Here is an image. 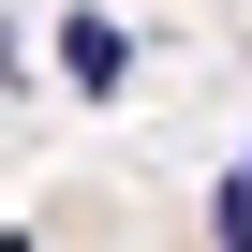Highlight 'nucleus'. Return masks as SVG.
Here are the masks:
<instances>
[{
    "label": "nucleus",
    "mask_w": 252,
    "mask_h": 252,
    "mask_svg": "<svg viewBox=\"0 0 252 252\" xmlns=\"http://www.w3.org/2000/svg\"><path fill=\"white\" fill-rule=\"evenodd\" d=\"M0 252H30V222H15V237H0Z\"/></svg>",
    "instance_id": "3"
},
{
    "label": "nucleus",
    "mask_w": 252,
    "mask_h": 252,
    "mask_svg": "<svg viewBox=\"0 0 252 252\" xmlns=\"http://www.w3.org/2000/svg\"><path fill=\"white\" fill-rule=\"evenodd\" d=\"M60 74L89 104H119V89H134V30H119V15H60Z\"/></svg>",
    "instance_id": "1"
},
{
    "label": "nucleus",
    "mask_w": 252,
    "mask_h": 252,
    "mask_svg": "<svg viewBox=\"0 0 252 252\" xmlns=\"http://www.w3.org/2000/svg\"><path fill=\"white\" fill-rule=\"evenodd\" d=\"M208 237H222V252H252V163H237V178L208 193Z\"/></svg>",
    "instance_id": "2"
}]
</instances>
